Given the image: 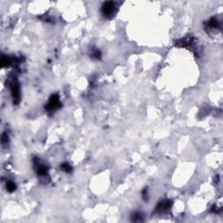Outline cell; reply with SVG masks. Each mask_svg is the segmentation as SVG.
<instances>
[{
	"label": "cell",
	"instance_id": "8992f818",
	"mask_svg": "<svg viewBox=\"0 0 223 223\" xmlns=\"http://www.w3.org/2000/svg\"><path fill=\"white\" fill-rule=\"evenodd\" d=\"M6 189H7L8 192L12 193V192L15 191V189H16V185H15L14 182H12V181H8V182L6 183Z\"/></svg>",
	"mask_w": 223,
	"mask_h": 223
},
{
	"label": "cell",
	"instance_id": "3957f363",
	"mask_svg": "<svg viewBox=\"0 0 223 223\" xmlns=\"http://www.w3.org/2000/svg\"><path fill=\"white\" fill-rule=\"evenodd\" d=\"M11 84H12V85H11V92H12V98H13V99L15 100V102L18 103L19 100V96H20L19 83H18L17 80H14V79H13Z\"/></svg>",
	"mask_w": 223,
	"mask_h": 223
},
{
	"label": "cell",
	"instance_id": "52a82bcc",
	"mask_svg": "<svg viewBox=\"0 0 223 223\" xmlns=\"http://www.w3.org/2000/svg\"><path fill=\"white\" fill-rule=\"evenodd\" d=\"M132 220H133L134 221H142V220H143L142 215H141V213H135L134 214V216H132Z\"/></svg>",
	"mask_w": 223,
	"mask_h": 223
},
{
	"label": "cell",
	"instance_id": "ba28073f",
	"mask_svg": "<svg viewBox=\"0 0 223 223\" xmlns=\"http://www.w3.org/2000/svg\"><path fill=\"white\" fill-rule=\"evenodd\" d=\"M61 168H62V170H64L65 172H67V173L71 172V170H72V167H71V166H70L69 164H67V163H65V164H63V165L61 166Z\"/></svg>",
	"mask_w": 223,
	"mask_h": 223
},
{
	"label": "cell",
	"instance_id": "7a4b0ae2",
	"mask_svg": "<svg viewBox=\"0 0 223 223\" xmlns=\"http://www.w3.org/2000/svg\"><path fill=\"white\" fill-rule=\"evenodd\" d=\"M59 107H60V102H59V98L58 95L54 94L52 95L50 99H49V102L47 103L46 105V109L48 111H53V110H56L58 109Z\"/></svg>",
	"mask_w": 223,
	"mask_h": 223
},
{
	"label": "cell",
	"instance_id": "277c9868",
	"mask_svg": "<svg viewBox=\"0 0 223 223\" xmlns=\"http://www.w3.org/2000/svg\"><path fill=\"white\" fill-rule=\"evenodd\" d=\"M171 201L169 200H165V201H161L160 202L159 206H157V211H160V212H162V211H165L167 209H168L170 206H171Z\"/></svg>",
	"mask_w": 223,
	"mask_h": 223
},
{
	"label": "cell",
	"instance_id": "6da1fadb",
	"mask_svg": "<svg viewBox=\"0 0 223 223\" xmlns=\"http://www.w3.org/2000/svg\"><path fill=\"white\" fill-rule=\"evenodd\" d=\"M116 11V7L114 2H106L103 5L101 12L104 14V16L105 17H112Z\"/></svg>",
	"mask_w": 223,
	"mask_h": 223
},
{
	"label": "cell",
	"instance_id": "9c48e42d",
	"mask_svg": "<svg viewBox=\"0 0 223 223\" xmlns=\"http://www.w3.org/2000/svg\"><path fill=\"white\" fill-rule=\"evenodd\" d=\"M92 58H94V59H99V58H100V52H99V51L95 50V51L92 53Z\"/></svg>",
	"mask_w": 223,
	"mask_h": 223
},
{
	"label": "cell",
	"instance_id": "5b68a950",
	"mask_svg": "<svg viewBox=\"0 0 223 223\" xmlns=\"http://www.w3.org/2000/svg\"><path fill=\"white\" fill-rule=\"evenodd\" d=\"M37 173L40 176H44L47 173V167L42 164L37 165Z\"/></svg>",
	"mask_w": 223,
	"mask_h": 223
}]
</instances>
